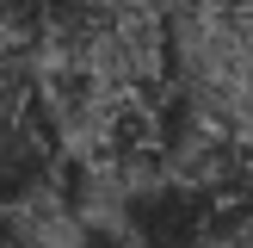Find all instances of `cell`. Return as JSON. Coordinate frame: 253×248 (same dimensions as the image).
Here are the masks:
<instances>
[{"label":"cell","mask_w":253,"mask_h":248,"mask_svg":"<svg viewBox=\"0 0 253 248\" xmlns=\"http://www.w3.org/2000/svg\"><path fill=\"white\" fill-rule=\"evenodd\" d=\"M167 106L253 143V6L179 0L167 25Z\"/></svg>","instance_id":"6da1fadb"},{"label":"cell","mask_w":253,"mask_h":248,"mask_svg":"<svg viewBox=\"0 0 253 248\" xmlns=\"http://www.w3.org/2000/svg\"><path fill=\"white\" fill-rule=\"evenodd\" d=\"M56 180H62V149L43 118L37 68L31 56L0 50V217H25L49 205Z\"/></svg>","instance_id":"7a4b0ae2"},{"label":"cell","mask_w":253,"mask_h":248,"mask_svg":"<svg viewBox=\"0 0 253 248\" xmlns=\"http://www.w3.org/2000/svg\"><path fill=\"white\" fill-rule=\"evenodd\" d=\"M216 248H253V230H235L229 242H216Z\"/></svg>","instance_id":"3957f363"}]
</instances>
